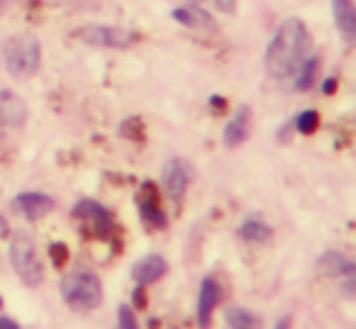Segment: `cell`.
Returning <instances> with one entry per match:
<instances>
[{"label":"cell","instance_id":"obj_28","mask_svg":"<svg viewBox=\"0 0 356 329\" xmlns=\"http://www.w3.org/2000/svg\"><path fill=\"white\" fill-rule=\"evenodd\" d=\"M288 327H291V317H288V314H286V317H281V319H278V322L273 324L271 329H288Z\"/></svg>","mask_w":356,"mask_h":329},{"label":"cell","instance_id":"obj_22","mask_svg":"<svg viewBox=\"0 0 356 329\" xmlns=\"http://www.w3.org/2000/svg\"><path fill=\"white\" fill-rule=\"evenodd\" d=\"M118 329H139L134 310L129 305H120L118 307Z\"/></svg>","mask_w":356,"mask_h":329},{"label":"cell","instance_id":"obj_8","mask_svg":"<svg viewBox=\"0 0 356 329\" xmlns=\"http://www.w3.org/2000/svg\"><path fill=\"white\" fill-rule=\"evenodd\" d=\"M13 207L15 212H20L25 220H40V217L49 215L54 210V198L51 195H44V193H37V191H27V193H20L15 195L13 200Z\"/></svg>","mask_w":356,"mask_h":329},{"label":"cell","instance_id":"obj_6","mask_svg":"<svg viewBox=\"0 0 356 329\" xmlns=\"http://www.w3.org/2000/svg\"><path fill=\"white\" fill-rule=\"evenodd\" d=\"M74 217H76V220L88 222L98 236H108L110 232H113V227H115L113 225V212H110L105 205H100V202L88 200V198L76 202Z\"/></svg>","mask_w":356,"mask_h":329},{"label":"cell","instance_id":"obj_15","mask_svg":"<svg viewBox=\"0 0 356 329\" xmlns=\"http://www.w3.org/2000/svg\"><path fill=\"white\" fill-rule=\"evenodd\" d=\"M249 122H252V115H249L247 105H242V108H239V113L234 115L227 125H225V132H222L225 147H229V149L239 147V144H242L244 139H247V134H249Z\"/></svg>","mask_w":356,"mask_h":329},{"label":"cell","instance_id":"obj_17","mask_svg":"<svg viewBox=\"0 0 356 329\" xmlns=\"http://www.w3.org/2000/svg\"><path fill=\"white\" fill-rule=\"evenodd\" d=\"M239 236L244 241H252V244H264L271 239V227L259 217H249L239 225Z\"/></svg>","mask_w":356,"mask_h":329},{"label":"cell","instance_id":"obj_25","mask_svg":"<svg viewBox=\"0 0 356 329\" xmlns=\"http://www.w3.org/2000/svg\"><path fill=\"white\" fill-rule=\"evenodd\" d=\"M132 300H134V305H137V307H147V295H144V285H137V290H134Z\"/></svg>","mask_w":356,"mask_h":329},{"label":"cell","instance_id":"obj_19","mask_svg":"<svg viewBox=\"0 0 356 329\" xmlns=\"http://www.w3.org/2000/svg\"><path fill=\"white\" fill-rule=\"evenodd\" d=\"M317 71H320V61L317 56H307L300 64V69L296 71V88L298 90H310L317 81Z\"/></svg>","mask_w":356,"mask_h":329},{"label":"cell","instance_id":"obj_31","mask_svg":"<svg viewBox=\"0 0 356 329\" xmlns=\"http://www.w3.org/2000/svg\"><path fill=\"white\" fill-rule=\"evenodd\" d=\"M6 3H8V0H0V10H3V8H6Z\"/></svg>","mask_w":356,"mask_h":329},{"label":"cell","instance_id":"obj_12","mask_svg":"<svg viewBox=\"0 0 356 329\" xmlns=\"http://www.w3.org/2000/svg\"><path fill=\"white\" fill-rule=\"evenodd\" d=\"M163 273H166V261H163L159 254L144 256V259H139L137 264L132 266V278L137 285L156 283Z\"/></svg>","mask_w":356,"mask_h":329},{"label":"cell","instance_id":"obj_11","mask_svg":"<svg viewBox=\"0 0 356 329\" xmlns=\"http://www.w3.org/2000/svg\"><path fill=\"white\" fill-rule=\"evenodd\" d=\"M173 20L178 22V25H186L191 27V30H203V32H213L215 27V17L210 15L208 10H203L200 6H184V8H176V10L171 13Z\"/></svg>","mask_w":356,"mask_h":329},{"label":"cell","instance_id":"obj_4","mask_svg":"<svg viewBox=\"0 0 356 329\" xmlns=\"http://www.w3.org/2000/svg\"><path fill=\"white\" fill-rule=\"evenodd\" d=\"M10 264L25 285H40L44 278V266L37 256L35 241L27 234H15L10 241Z\"/></svg>","mask_w":356,"mask_h":329},{"label":"cell","instance_id":"obj_9","mask_svg":"<svg viewBox=\"0 0 356 329\" xmlns=\"http://www.w3.org/2000/svg\"><path fill=\"white\" fill-rule=\"evenodd\" d=\"M191 183V166L181 159H171L163 166V186H166V193L171 195L173 202H178L184 198L186 188Z\"/></svg>","mask_w":356,"mask_h":329},{"label":"cell","instance_id":"obj_21","mask_svg":"<svg viewBox=\"0 0 356 329\" xmlns=\"http://www.w3.org/2000/svg\"><path fill=\"white\" fill-rule=\"evenodd\" d=\"M120 134L127 139H134V142H139V139L144 137V122L139 118H129L124 120L122 125H120Z\"/></svg>","mask_w":356,"mask_h":329},{"label":"cell","instance_id":"obj_1","mask_svg":"<svg viewBox=\"0 0 356 329\" xmlns=\"http://www.w3.org/2000/svg\"><path fill=\"white\" fill-rule=\"evenodd\" d=\"M307 51H310V32L305 22L298 17H288L281 22L266 49V59H264L266 71L273 79H291L307 59Z\"/></svg>","mask_w":356,"mask_h":329},{"label":"cell","instance_id":"obj_23","mask_svg":"<svg viewBox=\"0 0 356 329\" xmlns=\"http://www.w3.org/2000/svg\"><path fill=\"white\" fill-rule=\"evenodd\" d=\"M49 259H51V264H54L56 268H61V266L69 261V249H66V244L54 241V244L49 246Z\"/></svg>","mask_w":356,"mask_h":329},{"label":"cell","instance_id":"obj_14","mask_svg":"<svg viewBox=\"0 0 356 329\" xmlns=\"http://www.w3.org/2000/svg\"><path fill=\"white\" fill-rule=\"evenodd\" d=\"M27 118V108L13 90H0V120L8 127H20Z\"/></svg>","mask_w":356,"mask_h":329},{"label":"cell","instance_id":"obj_24","mask_svg":"<svg viewBox=\"0 0 356 329\" xmlns=\"http://www.w3.org/2000/svg\"><path fill=\"white\" fill-rule=\"evenodd\" d=\"M215 8L225 15H232L234 8H237V0H215Z\"/></svg>","mask_w":356,"mask_h":329},{"label":"cell","instance_id":"obj_27","mask_svg":"<svg viewBox=\"0 0 356 329\" xmlns=\"http://www.w3.org/2000/svg\"><path fill=\"white\" fill-rule=\"evenodd\" d=\"M0 329H20V324L10 317H0Z\"/></svg>","mask_w":356,"mask_h":329},{"label":"cell","instance_id":"obj_30","mask_svg":"<svg viewBox=\"0 0 356 329\" xmlns=\"http://www.w3.org/2000/svg\"><path fill=\"white\" fill-rule=\"evenodd\" d=\"M3 132H6V125H3V120H0V149H3Z\"/></svg>","mask_w":356,"mask_h":329},{"label":"cell","instance_id":"obj_7","mask_svg":"<svg viewBox=\"0 0 356 329\" xmlns=\"http://www.w3.org/2000/svg\"><path fill=\"white\" fill-rule=\"evenodd\" d=\"M137 205H139V217H142L149 227H154V230H163V227H166V215H163L161 202H159V188L154 186L152 181H147L142 186Z\"/></svg>","mask_w":356,"mask_h":329},{"label":"cell","instance_id":"obj_18","mask_svg":"<svg viewBox=\"0 0 356 329\" xmlns=\"http://www.w3.org/2000/svg\"><path fill=\"white\" fill-rule=\"evenodd\" d=\"M225 322H227L229 329H259L261 327V319L259 314L249 312L244 307H229L225 312Z\"/></svg>","mask_w":356,"mask_h":329},{"label":"cell","instance_id":"obj_32","mask_svg":"<svg viewBox=\"0 0 356 329\" xmlns=\"http://www.w3.org/2000/svg\"><path fill=\"white\" fill-rule=\"evenodd\" d=\"M0 305H3V298H0Z\"/></svg>","mask_w":356,"mask_h":329},{"label":"cell","instance_id":"obj_2","mask_svg":"<svg viewBox=\"0 0 356 329\" xmlns=\"http://www.w3.org/2000/svg\"><path fill=\"white\" fill-rule=\"evenodd\" d=\"M61 298L76 312H90V310H95L103 303V285H100V278L93 271L88 268L71 271L61 280Z\"/></svg>","mask_w":356,"mask_h":329},{"label":"cell","instance_id":"obj_20","mask_svg":"<svg viewBox=\"0 0 356 329\" xmlns=\"http://www.w3.org/2000/svg\"><path fill=\"white\" fill-rule=\"evenodd\" d=\"M317 125H320V115L315 110H305V113H300L296 118V129L300 134H312L317 129Z\"/></svg>","mask_w":356,"mask_h":329},{"label":"cell","instance_id":"obj_5","mask_svg":"<svg viewBox=\"0 0 356 329\" xmlns=\"http://www.w3.org/2000/svg\"><path fill=\"white\" fill-rule=\"evenodd\" d=\"M76 35L86 45L105 47V49H124V47H129L137 40L134 32L122 30V27H110V25H86Z\"/></svg>","mask_w":356,"mask_h":329},{"label":"cell","instance_id":"obj_29","mask_svg":"<svg viewBox=\"0 0 356 329\" xmlns=\"http://www.w3.org/2000/svg\"><path fill=\"white\" fill-rule=\"evenodd\" d=\"M8 234V222H6V217L0 215V236H6Z\"/></svg>","mask_w":356,"mask_h":329},{"label":"cell","instance_id":"obj_10","mask_svg":"<svg viewBox=\"0 0 356 329\" xmlns=\"http://www.w3.org/2000/svg\"><path fill=\"white\" fill-rule=\"evenodd\" d=\"M220 298H222V288H220L218 280H215L213 275L203 278V283H200V293H198V327L200 329L210 327V322H213V312H215V307H218Z\"/></svg>","mask_w":356,"mask_h":329},{"label":"cell","instance_id":"obj_33","mask_svg":"<svg viewBox=\"0 0 356 329\" xmlns=\"http://www.w3.org/2000/svg\"><path fill=\"white\" fill-rule=\"evenodd\" d=\"M193 3H198V0H193Z\"/></svg>","mask_w":356,"mask_h":329},{"label":"cell","instance_id":"obj_13","mask_svg":"<svg viewBox=\"0 0 356 329\" xmlns=\"http://www.w3.org/2000/svg\"><path fill=\"white\" fill-rule=\"evenodd\" d=\"M332 15H334V25L341 32L346 42L356 37V8L351 0H332Z\"/></svg>","mask_w":356,"mask_h":329},{"label":"cell","instance_id":"obj_16","mask_svg":"<svg viewBox=\"0 0 356 329\" xmlns=\"http://www.w3.org/2000/svg\"><path fill=\"white\" fill-rule=\"evenodd\" d=\"M315 266L320 275H341V278L354 275V264H351L344 254H339V251H325V254L317 259Z\"/></svg>","mask_w":356,"mask_h":329},{"label":"cell","instance_id":"obj_3","mask_svg":"<svg viewBox=\"0 0 356 329\" xmlns=\"http://www.w3.org/2000/svg\"><path fill=\"white\" fill-rule=\"evenodd\" d=\"M6 69L15 79H32L40 71L42 64V47L35 37L27 35H15L6 42Z\"/></svg>","mask_w":356,"mask_h":329},{"label":"cell","instance_id":"obj_26","mask_svg":"<svg viewBox=\"0 0 356 329\" xmlns=\"http://www.w3.org/2000/svg\"><path fill=\"white\" fill-rule=\"evenodd\" d=\"M334 88H337V79H334V76H332V79H327L325 83H322V93H325V95H332V93H334Z\"/></svg>","mask_w":356,"mask_h":329}]
</instances>
